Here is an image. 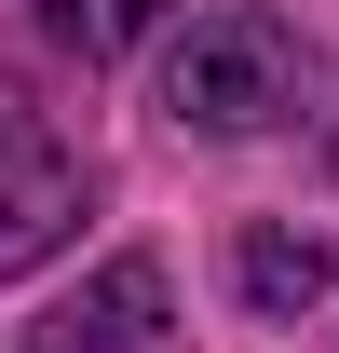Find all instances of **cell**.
<instances>
[{"instance_id":"obj_4","label":"cell","mask_w":339,"mask_h":353,"mask_svg":"<svg viewBox=\"0 0 339 353\" xmlns=\"http://www.w3.org/2000/svg\"><path fill=\"white\" fill-rule=\"evenodd\" d=\"M231 285H245V312H312L326 299V245L312 231H245L231 245Z\"/></svg>"},{"instance_id":"obj_3","label":"cell","mask_w":339,"mask_h":353,"mask_svg":"<svg viewBox=\"0 0 339 353\" xmlns=\"http://www.w3.org/2000/svg\"><path fill=\"white\" fill-rule=\"evenodd\" d=\"M163 326H176L163 259H109V272H82V285L28 326V353H163Z\"/></svg>"},{"instance_id":"obj_5","label":"cell","mask_w":339,"mask_h":353,"mask_svg":"<svg viewBox=\"0 0 339 353\" xmlns=\"http://www.w3.org/2000/svg\"><path fill=\"white\" fill-rule=\"evenodd\" d=\"M163 28V0H54V41L82 54V68H109V54H136Z\"/></svg>"},{"instance_id":"obj_2","label":"cell","mask_w":339,"mask_h":353,"mask_svg":"<svg viewBox=\"0 0 339 353\" xmlns=\"http://www.w3.org/2000/svg\"><path fill=\"white\" fill-rule=\"evenodd\" d=\"M82 204H95V176L54 150V123L28 109V95L0 82V285L14 272H41L68 231H82Z\"/></svg>"},{"instance_id":"obj_1","label":"cell","mask_w":339,"mask_h":353,"mask_svg":"<svg viewBox=\"0 0 339 353\" xmlns=\"http://www.w3.org/2000/svg\"><path fill=\"white\" fill-rule=\"evenodd\" d=\"M298 95H312V54H298V28L258 14V0L190 14V41L163 54V109L190 136H271V123H298Z\"/></svg>"}]
</instances>
